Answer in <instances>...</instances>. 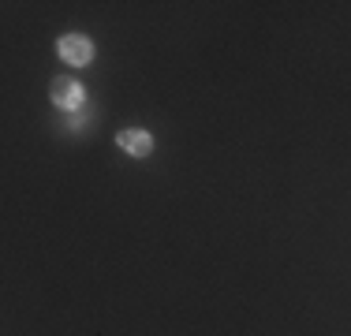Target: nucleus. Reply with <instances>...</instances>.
<instances>
[{
    "label": "nucleus",
    "instance_id": "f257e3e1",
    "mask_svg": "<svg viewBox=\"0 0 351 336\" xmlns=\"http://www.w3.org/2000/svg\"><path fill=\"white\" fill-rule=\"evenodd\" d=\"M60 56L68 64L82 67V64H90V56H94V45H90L86 38H79V34H68V38L60 41Z\"/></svg>",
    "mask_w": 351,
    "mask_h": 336
},
{
    "label": "nucleus",
    "instance_id": "7ed1b4c3",
    "mask_svg": "<svg viewBox=\"0 0 351 336\" xmlns=\"http://www.w3.org/2000/svg\"><path fill=\"white\" fill-rule=\"evenodd\" d=\"M120 149L123 154H131V157H146L149 149H154V139L149 134H142V131H120Z\"/></svg>",
    "mask_w": 351,
    "mask_h": 336
},
{
    "label": "nucleus",
    "instance_id": "f03ea898",
    "mask_svg": "<svg viewBox=\"0 0 351 336\" xmlns=\"http://www.w3.org/2000/svg\"><path fill=\"white\" fill-rule=\"evenodd\" d=\"M53 101L64 108H75L82 105V86L75 79H53Z\"/></svg>",
    "mask_w": 351,
    "mask_h": 336
}]
</instances>
